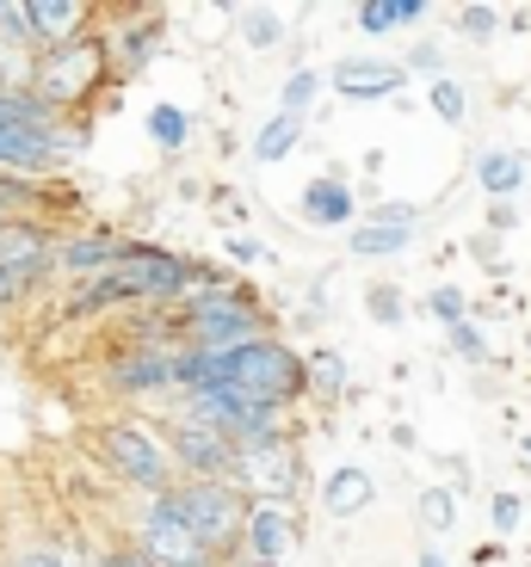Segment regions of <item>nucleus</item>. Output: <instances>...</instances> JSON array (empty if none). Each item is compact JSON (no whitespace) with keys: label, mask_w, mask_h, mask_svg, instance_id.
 Here are the masks:
<instances>
[{"label":"nucleus","mask_w":531,"mask_h":567,"mask_svg":"<svg viewBox=\"0 0 531 567\" xmlns=\"http://www.w3.org/2000/svg\"><path fill=\"white\" fill-rule=\"evenodd\" d=\"M86 456L112 475V482L136 487V494H167L180 487V468H173V451L161 439V420L149 413H112V420H93L86 432Z\"/></svg>","instance_id":"f257e3e1"},{"label":"nucleus","mask_w":531,"mask_h":567,"mask_svg":"<svg viewBox=\"0 0 531 567\" xmlns=\"http://www.w3.org/2000/svg\"><path fill=\"white\" fill-rule=\"evenodd\" d=\"M173 315H180V333H186L192 352H211V358L242 352V346H254V340L273 333V315L259 309V297L242 278L216 284V290H204V297H192V302H180Z\"/></svg>","instance_id":"f03ea898"},{"label":"nucleus","mask_w":531,"mask_h":567,"mask_svg":"<svg viewBox=\"0 0 531 567\" xmlns=\"http://www.w3.org/2000/svg\"><path fill=\"white\" fill-rule=\"evenodd\" d=\"M216 377H223V389H242V395L290 413L303 395H309V352H297L290 340L266 333V340L242 346V352L216 358Z\"/></svg>","instance_id":"7ed1b4c3"},{"label":"nucleus","mask_w":531,"mask_h":567,"mask_svg":"<svg viewBox=\"0 0 531 567\" xmlns=\"http://www.w3.org/2000/svg\"><path fill=\"white\" fill-rule=\"evenodd\" d=\"M100 86H112V62H105L100 31L81 38V43H62V50H43L38 74H31V93H38L50 112H62V117H81Z\"/></svg>","instance_id":"20e7f679"},{"label":"nucleus","mask_w":531,"mask_h":567,"mask_svg":"<svg viewBox=\"0 0 531 567\" xmlns=\"http://www.w3.org/2000/svg\"><path fill=\"white\" fill-rule=\"evenodd\" d=\"M167 494H173V512L192 525V537H198L223 567L242 555L247 512H254V499H247L242 487H229V482H180V487H167Z\"/></svg>","instance_id":"39448f33"},{"label":"nucleus","mask_w":531,"mask_h":567,"mask_svg":"<svg viewBox=\"0 0 531 567\" xmlns=\"http://www.w3.org/2000/svg\"><path fill=\"white\" fill-rule=\"evenodd\" d=\"M130 549L143 555L149 567H223L198 537L192 525L173 512V494H149L136 506V525H130Z\"/></svg>","instance_id":"423d86ee"},{"label":"nucleus","mask_w":531,"mask_h":567,"mask_svg":"<svg viewBox=\"0 0 531 567\" xmlns=\"http://www.w3.org/2000/svg\"><path fill=\"white\" fill-rule=\"evenodd\" d=\"M180 413L235 444V451H254V444H273L285 439V408H266V401L242 395V389H216V395H198V401H180Z\"/></svg>","instance_id":"0eeeda50"},{"label":"nucleus","mask_w":531,"mask_h":567,"mask_svg":"<svg viewBox=\"0 0 531 567\" xmlns=\"http://www.w3.org/2000/svg\"><path fill=\"white\" fill-rule=\"evenodd\" d=\"M229 487H242L254 506H259V499H273V506H297V494H303V444L285 432V439H273V444L235 451Z\"/></svg>","instance_id":"6e6552de"},{"label":"nucleus","mask_w":531,"mask_h":567,"mask_svg":"<svg viewBox=\"0 0 531 567\" xmlns=\"http://www.w3.org/2000/svg\"><path fill=\"white\" fill-rule=\"evenodd\" d=\"M173 364H180V346H167V340H124L118 358L105 364V389H112L118 401L173 395Z\"/></svg>","instance_id":"1a4fd4ad"},{"label":"nucleus","mask_w":531,"mask_h":567,"mask_svg":"<svg viewBox=\"0 0 531 567\" xmlns=\"http://www.w3.org/2000/svg\"><path fill=\"white\" fill-rule=\"evenodd\" d=\"M161 439H167V451H173L180 482H229L235 444L223 439V432H211V425L186 420V413H173V420H161Z\"/></svg>","instance_id":"9d476101"},{"label":"nucleus","mask_w":531,"mask_h":567,"mask_svg":"<svg viewBox=\"0 0 531 567\" xmlns=\"http://www.w3.org/2000/svg\"><path fill=\"white\" fill-rule=\"evenodd\" d=\"M100 38H105V62H112V86H130L149 62L161 56V43H167V13L130 7V13H118V25L100 31Z\"/></svg>","instance_id":"9b49d317"},{"label":"nucleus","mask_w":531,"mask_h":567,"mask_svg":"<svg viewBox=\"0 0 531 567\" xmlns=\"http://www.w3.org/2000/svg\"><path fill=\"white\" fill-rule=\"evenodd\" d=\"M408 81H415V74L396 56H340L328 69V93H340L346 105H384V100H396Z\"/></svg>","instance_id":"f8f14e48"},{"label":"nucleus","mask_w":531,"mask_h":567,"mask_svg":"<svg viewBox=\"0 0 531 567\" xmlns=\"http://www.w3.org/2000/svg\"><path fill=\"white\" fill-rule=\"evenodd\" d=\"M130 235H118V228H62L57 241V278L81 284V278H100V271L124 266L130 259Z\"/></svg>","instance_id":"ddd939ff"},{"label":"nucleus","mask_w":531,"mask_h":567,"mask_svg":"<svg viewBox=\"0 0 531 567\" xmlns=\"http://www.w3.org/2000/svg\"><path fill=\"white\" fill-rule=\"evenodd\" d=\"M297 216L316 235H353L359 228V192H353V179H346V167H328V173H316V179L303 185V198H297Z\"/></svg>","instance_id":"4468645a"},{"label":"nucleus","mask_w":531,"mask_h":567,"mask_svg":"<svg viewBox=\"0 0 531 567\" xmlns=\"http://www.w3.org/2000/svg\"><path fill=\"white\" fill-rule=\"evenodd\" d=\"M303 543V518L297 506H273V499H259L247 512V537H242V555L247 561H266V567H285Z\"/></svg>","instance_id":"2eb2a0df"},{"label":"nucleus","mask_w":531,"mask_h":567,"mask_svg":"<svg viewBox=\"0 0 531 567\" xmlns=\"http://www.w3.org/2000/svg\"><path fill=\"white\" fill-rule=\"evenodd\" d=\"M93 7L86 0H25V31H31V50H62V43H81L93 38Z\"/></svg>","instance_id":"dca6fc26"},{"label":"nucleus","mask_w":531,"mask_h":567,"mask_svg":"<svg viewBox=\"0 0 531 567\" xmlns=\"http://www.w3.org/2000/svg\"><path fill=\"white\" fill-rule=\"evenodd\" d=\"M371 499H377L371 468L340 463V468L321 475V512H328V518H359V512H371Z\"/></svg>","instance_id":"f3484780"},{"label":"nucleus","mask_w":531,"mask_h":567,"mask_svg":"<svg viewBox=\"0 0 531 567\" xmlns=\"http://www.w3.org/2000/svg\"><path fill=\"white\" fill-rule=\"evenodd\" d=\"M531 179V161L519 148H482L476 155V185H482V198L489 204H513Z\"/></svg>","instance_id":"a211bd4d"},{"label":"nucleus","mask_w":531,"mask_h":567,"mask_svg":"<svg viewBox=\"0 0 531 567\" xmlns=\"http://www.w3.org/2000/svg\"><path fill=\"white\" fill-rule=\"evenodd\" d=\"M427 0H359L353 7V25L365 31V38H396V31H415V25H427Z\"/></svg>","instance_id":"6ab92c4d"},{"label":"nucleus","mask_w":531,"mask_h":567,"mask_svg":"<svg viewBox=\"0 0 531 567\" xmlns=\"http://www.w3.org/2000/svg\"><path fill=\"white\" fill-rule=\"evenodd\" d=\"M143 136L155 142L161 155H180V148H192V136H198V117H192L180 100H155L143 112Z\"/></svg>","instance_id":"aec40b11"},{"label":"nucleus","mask_w":531,"mask_h":567,"mask_svg":"<svg viewBox=\"0 0 531 567\" xmlns=\"http://www.w3.org/2000/svg\"><path fill=\"white\" fill-rule=\"evenodd\" d=\"M420 228H402V223H377V216H359V228L346 235V254L353 259H396L415 247Z\"/></svg>","instance_id":"412c9836"},{"label":"nucleus","mask_w":531,"mask_h":567,"mask_svg":"<svg viewBox=\"0 0 531 567\" xmlns=\"http://www.w3.org/2000/svg\"><path fill=\"white\" fill-rule=\"evenodd\" d=\"M303 136H309V117L273 112L266 124L254 130V161H259V167H278V161H290V155L303 148Z\"/></svg>","instance_id":"4be33fe9"},{"label":"nucleus","mask_w":531,"mask_h":567,"mask_svg":"<svg viewBox=\"0 0 531 567\" xmlns=\"http://www.w3.org/2000/svg\"><path fill=\"white\" fill-rule=\"evenodd\" d=\"M229 25L242 38V50H278L290 38V19L278 7H229Z\"/></svg>","instance_id":"5701e85b"},{"label":"nucleus","mask_w":531,"mask_h":567,"mask_svg":"<svg viewBox=\"0 0 531 567\" xmlns=\"http://www.w3.org/2000/svg\"><path fill=\"white\" fill-rule=\"evenodd\" d=\"M321 93H328V74L309 69V62H297V69L278 81V112H285V117H309Z\"/></svg>","instance_id":"b1692460"},{"label":"nucleus","mask_w":531,"mask_h":567,"mask_svg":"<svg viewBox=\"0 0 531 567\" xmlns=\"http://www.w3.org/2000/svg\"><path fill=\"white\" fill-rule=\"evenodd\" d=\"M415 525L427 530V537H451V530H458V487H420Z\"/></svg>","instance_id":"393cba45"},{"label":"nucleus","mask_w":531,"mask_h":567,"mask_svg":"<svg viewBox=\"0 0 531 567\" xmlns=\"http://www.w3.org/2000/svg\"><path fill=\"white\" fill-rule=\"evenodd\" d=\"M427 105H432V117H439L446 130H463V124H470V93H463L458 74H439V81H427Z\"/></svg>","instance_id":"a878e982"},{"label":"nucleus","mask_w":531,"mask_h":567,"mask_svg":"<svg viewBox=\"0 0 531 567\" xmlns=\"http://www.w3.org/2000/svg\"><path fill=\"white\" fill-rule=\"evenodd\" d=\"M86 549H74V543H57V537H31L19 543L13 555H7V567H81Z\"/></svg>","instance_id":"bb28decb"},{"label":"nucleus","mask_w":531,"mask_h":567,"mask_svg":"<svg viewBox=\"0 0 531 567\" xmlns=\"http://www.w3.org/2000/svg\"><path fill=\"white\" fill-rule=\"evenodd\" d=\"M451 25H458L470 43H494V38H501V25H507V13H501V7H489V0H463L458 13H451Z\"/></svg>","instance_id":"cd10ccee"},{"label":"nucleus","mask_w":531,"mask_h":567,"mask_svg":"<svg viewBox=\"0 0 531 567\" xmlns=\"http://www.w3.org/2000/svg\"><path fill=\"white\" fill-rule=\"evenodd\" d=\"M346 377H353V370H346V358H340V352H309V395L340 401L346 389H353Z\"/></svg>","instance_id":"c85d7f7f"},{"label":"nucleus","mask_w":531,"mask_h":567,"mask_svg":"<svg viewBox=\"0 0 531 567\" xmlns=\"http://www.w3.org/2000/svg\"><path fill=\"white\" fill-rule=\"evenodd\" d=\"M365 315H371L377 327H402V321H408V297H402V284H389V278L365 284Z\"/></svg>","instance_id":"c756f323"},{"label":"nucleus","mask_w":531,"mask_h":567,"mask_svg":"<svg viewBox=\"0 0 531 567\" xmlns=\"http://www.w3.org/2000/svg\"><path fill=\"white\" fill-rule=\"evenodd\" d=\"M427 315H432L439 327L470 321V297H463V284H432V290H427Z\"/></svg>","instance_id":"7c9ffc66"},{"label":"nucleus","mask_w":531,"mask_h":567,"mask_svg":"<svg viewBox=\"0 0 531 567\" xmlns=\"http://www.w3.org/2000/svg\"><path fill=\"white\" fill-rule=\"evenodd\" d=\"M446 346L463 358V364H489V333L476 327V315H470V321H458V327H446Z\"/></svg>","instance_id":"2f4dec72"},{"label":"nucleus","mask_w":531,"mask_h":567,"mask_svg":"<svg viewBox=\"0 0 531 567\" xmlns=\"http://www.w3.org/2000/svg\"><path fill=\"white\" fill-rule=\"evenodd\" d=\"M519 525H525V499H519L513 487L489 494V530H494V537H513Z\"/></svg>","instance_id":"473e14b6"},{"label":"nucleus","mask_w":531,"mask_h":567,"mask_svg":"<svg viewBox=\"0 0 531 567\" xmlns=\"http://www.w3.org/2000/svg\"><path fill=\"white\" fill-rule=\"evenodd\" d=\"M31 74H38V50H13V43H0V86H31Z\"/></svg>","instance_id":"72a5a7b5"},{"label":"nucleus","mask_w":531,"mask_h":567,"mask_svg":"<svg viewBox=\"0 0 531 567\" xmlns=\"http://www.w3.org/2000/svg\"><path fill=\"white\" fill-rule=\"evenodd\" d=\"M402 69H408V74H420V81H439V74H446V50H439L432 38H420V43H408Z\"/></svg>","instance_id":"f704fd0d"},{"label":"nucleus","mask_w":531,"mask_h":567,"mask_svg":"<svg viewBox=\"0 0 531 567\" xmlns=\"http://www.w3.org/2000/svg\"><path fill=\"white\" fill-rule=\"evenodd\" d=\"M0 43H13V50H31V31H25V0H0Z\"/></svg>","instance_id":"c9c22d12"},{"label":"nucleus","mask_w":531,"mask_h":567,"mask_svg":"<svg viewBox=\"0 0 531 567\" xmlns=\"http://www.w3.org/2000/svg\"><path fill=\"white\" fill-rule=\"evenodd\" d=\"M31 290H43V284H38V278H25V271H7V266H0V315L19 309V302H25Z\"/></svg>","instance_id":"e433bc0d"},{"label":"nucleus","mask_w":531,"mask_h":567,"mask_svg":"<svg viewBox=\"0 0 531 567\" xmlns=\"http://www.w3.org/2000/svg\"><path fill=\"white\" fill-rule=\"evenodd\" d=\"M223 259H229V266H266V247L254 241V235H229V241H223Z\"/></svg>","instance_id":"4c0bfd02"},{"label":"nucleus","mask_w":531,"mask_h":567,"mask_svg":"<svg viewBox=\"0 0 531 567\" xmlns=\"http://www.w3.org/2000/svg\"><path fill=\"white\" fill-rule=\"evenodd\" d=\"M365 216H377V223H402V228H420V204H408V198H384V204H371Z\"/></svg>","instance_id":"58836bf2"},{"label":"nucleus","mask_w":531,"mask_h":567,"mask_svg":"<svg viewBox=\"0 0 531 567\" xmlns=\"http://www.w3.org/2000/svg\"><path fill=\"white\" fill-rule=\"evenodd\" d=\"M519 228V204H489V235H513Z\"/></svg>","instance_id":"ea45409f"},{"label":"nucleus","mask_w":531,"mask_h":567,"mask_svg":"<svg viewBox=\"0 0 531 567\" xmlns=\"http://www.w3.org/2000/svg\"><path fill=\"white\" fill-rule=\"evenodd\" d=\"M100 555H105V567H149L143 555L130 549V543H112V549H100Z\"/></svg>","instance_id":"a19ab883"},{"label":"nucleus","mask_w":531,"mask_h":567,"mask_svg":"<svg viewBox=\"0 0 531 567\" xmlns=\"http://www.w3.org/2000/svg\"><path fill=\"white\" fill-rule=\"evenodd\" d=\"M415 567H451V561H446V549H432V543H427V549L415 555Z\"/></svg>","instance_id":"79ce46f5"},{"label":"nucleus","mask_w":531,"mask_h":567,"mask_svg":"<svg viewBox=\"0 0 531 567\" xmlns=\"http://www.w3.org/2000/svg\"><path fill=\"white\" fill-rule=\"evenodd\" d=\"M81 567H105V555H100V549H86V555H81Z\"/></svg>","instance_id":"37998d69"},{"label":"nucleus","mask_w":531,"mask_h":567,"mask_svg":"<svg viewBox=\"0 0 531 567\" xmlns=\"http://www.w3.org/2000/svg\"><path fill=\"white\" fill-rule=\"evenodd\" d=\"M229 567H266V561H247V555H235V561Z\"/></svg>","instance_id":"c03bdc74"},{"label":"nucleus","mask_w":531,"mask_h":567,"mask_svg":"<svg viewBox=\"0 0 531 567\" xmlns=\"http://www.w3.org/2000/svg\"><path fill=\"white\" fill-rule=\"evenodd\" d=\"M519 451H525V456H531V432H525V439H519Z\"/></svg>","instance_id":"a18cd8bd"},{"label":"nucleus","mask_w":531,"mask_h":567,"mask_svg":"<svg viewBox=\"0 0 531 567\" xmlns=\"http://www.w3.org/2000/svg\"><path fill=\"white\" fill-rule=\"evenodd\" d=\"M525 352H531V327H525Z\"/></svg>","instance_id":"49530a36"},{"label":"nucleus","mask_w":531,"mask_h":567,"mask_svg":"<svg viewBox=\"0 0 531 567\" xmlns=\"http://www.w3.org/2000/svg\"><path fill=\"white\" fill-rule=\"evenodd\" d=\"M0 223H7V216H0Z\"/></svg>","instance_id":"de8ad7c7"}]
</instances>
